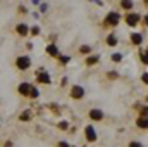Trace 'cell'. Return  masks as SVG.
<instances>
[{"label": "cell", "mask_w": 148, "mask_h": 147, "mask_svg": "<svg viewBox=\"0 0 148 147\" xmlns=\"http://www.w3.org/2000/svg\"><path fill=\"white\" fill-rule=\"evenodd\" d=\"M16 64H17V68H19V69H28V68H29V64H31V59H29V57H17Z\"/></svg>", "instance_id": "cell-1"}, {"label": "cell", "mask_w": 148, "mask_h": 147, "mask_svg": "<svg viewBox=\"0 0 148 147\" xmlns=\"http://www.w3.org/2000/svg\"><path fill=\"white\" fill-rule=\"evenodd\" d=\"M126 21H127L129 26H136L138 21H140V14H127L126 16Z\"/></svg>", "instance_id": "cell-2"}, {"label": "cell", "mask_w": 148, "mask_h": 147, "mask_svg": "<svg viewBox=\"0 0 148 147\" xmlns=\"http://www.w3.org/2000/svg\"><path fill=\"white\" fill-rule=\"evenodd\" d=\"M71 95H73L74 99H81V97L84 95V90H83V87H79V85L73 87V90H71Z\"/></svg>", "instance_id": "cell-3"}, {"label": "cell", "mask_w": 148, "mask_h": 147, "mask_svg": "<svg viewBox=\"0 0 148 147\" xmlns=\"http://www.w3.org/2000/svg\"><path fill=\"white\" fill-rule=\"evenodd\" d=\"M105 23H107V24H114V26H115V24L119 23V14H117V12H110V14L107 16V19H105Z\"/></svg>", "instance_id": "cell-4"}, {"label": "cell", "mask_w": 148, "mask_h": 147, "mask_svg": "<svg viewBox=\"0 0 148 147\" xmlns=\"http://www.w3.org/2000/svg\"><path fill=\"white\" fill-rule=\"evenodd\" d=\"M90 118H91V119H95V121H100V119L103 118V112H102V111H98V109H93V111H90Z\"/></svg>", "instance_id": "cell-5"}, {"label": "cell", "mask_w": 148, "mask_h": 147, "mask_svg": "<svg viewBox=\"0 0 148 147\" xmlns=\"http://www.w3.org/2000/svg\"><path fill=\"white\" fill-rule=\"evenodd\" d=\"M86 137H88V140H97V135H95V130H93V126H86Z\"/></svg>", "instance_id": "cell-6"}, {"label": "cell", "mask_w": 148, "mask_h": 147, "mask_svg": "<svg viewBox=\"0 0 148 147\" xmlns=\"http://www.w3.org/2000/svg\"><path fill=\"white\" fill-rule=\"evenodd\" d=\"M29 90H31V85H29V83H23V85H19V92H21L23 95H29Z\"/></svg>", "instance_id": "cell-7"}, {"label": "cell", "mask_w": 148, "mask_h": 147, "mask_svg": "<svg viewBox=\"0 0 148 147\" xmlns=\"http://www.w3.org/2000/svg\"><path fill=\"white\" fill-rule=\"evenodd\" d=\"M17 33H19L21 37H26V35H28V26H26V24H19V26H17Z\"/></svg>", "instance_id": "cell-8"}, {"label": "cell", "mask_w": 148, "mask_h": 147, "mask_svg": "<svg viewBox=\"0 0 148 147\" xmlns=\"http://www.w3.org/2000/svg\"><path fill=\"white\" fill-rule=\"evenodd\" d=\"M131 40H133V43H136V45H140V43H141V42H143V37H141V35H140V33H134V35H131Z\"/></svg>", "instance_id": "cell-9"}, {"label": "cell", "mask_w": 148, "mask_h": 147, "mask_svg": "<svg viewBox=\"0 0 148 147\" xmlns=\"http://www.w3.org/2000/svg\"><path fill=\"white\" fill-rule=\"evenodd\" d=\"M38 81H40V83H50V78H48V74L45 73H41V74H38Z\"/></svg>", "instance_id": "cell-10"}, {"label": "cell", "mask_w": 148, "mask_h": 147, "mask_svg": "<svg viewBox=\"0 0 148 147\" xmlns=\"http://www.w3.org/2000/svg\"><path fill=\"white\" fill-rule=\"evenodd\" d=\"M47 50H48V54H50V55H59V50H57V47H55V45H48V47H47Z\"/></svg>", "instance_id": "cell-11"}, {"label": "cell", "mask_w": 148, "mask_h": 147, "mask_svg": "<svg viewBox=\"0 0 148 147\" xmlns=\"http://www.w3.org/2000/svg\"><path fill=\"white\" fill-rule=\"evenodd\" d=\"M98 55H93V57H90V59H86V64H90V66H93L95 62H98Z\"/></svg>", "instance_id": "cell-12"}, {"label": "cell", "mask_w": 148, "mask_h": 147, "mask_svg": "<svg viewBox=\"0 0 148 147\" xmlns=\"http://www.w3.org/2000/svg\"><path fill=\"white\" fill-rule=\"evenodd\" d=\"M121 5H122L124 9H131V7H133V2H131V0H122Z\"/></svg>", "instance_id": "cell-13"}, {"label": "cell", "mask_w": 148, "mask_h": 147, "mask_svg": "<svg viewBox=\"0 0 148 147\" xmlns=\"http://www.w3.org/2000/svg\"><path fill=\"white\" fill-rule=\"evenodd\" d=\"M107 43H109V45H112V47H114V45H117V38L114 37V35H110V37L107 38Z\"/></svg>", "instance_id": "cell-14"}, {"label": "cell", "mask_w": 148, "mask_h": 147, "mask_svg": "<svg viewBox=\"0 0 148 147\" xmlns=\"http://www.w3.org/2000/svg\"><path fill=\"white\" fill-rule=\"evenodd\" d=\"M138 126H141V128H147V118H145V116L138 119Z\"/></svg>", "instance_id": "cell-15"}, {"label": "cell", "mask_w": 148, "mask_h": 147, "mask_svg": "<svg viewBox=\"0 0 148 147\" xmlns=\"http://www.w3.org/2000/svg\"><path fill=\"white\" fill-rule=\"evenodd\" d=\"M29 116H31V112H29V111L23 112V114H21V121H28V119H29Z\"/></svg>", "instance_id": "cell-16"}, {"label": "cell", "mask_w": 148, "mask_h": 147, "mask_svg": "<svg viewBox=\"0 0 148 147\" xmlns=\"http://www.w3.org/2000/svg\"><path fill=\"white\" fill-rule=\"evenodd\" d=\"M29 95H31V97H38V90L35 88V87H31V90H29Z\"/></svg>", "instance_id": "cell-17"}, {"label": "cell", "mask_w": 148, "mask_h": 147, "mask_svg": "<svg viewBox=\"0 0 148 147\" xmlns=\"http://www.w3.org/2000/svg\"><path fill=\"white\" fill-rule=\"evenodd\" d=\"M81 52H83V54H88V52H90V47H88V45H83V47H81Z\"/></svg>", "instance_id": "cell-18"}, {"label": "cell", "mask_w": 148, "mask_h": 147, "mask_svg": "<svg viewBox=\"0 0 148 147\" xmlns=\"http://www.w3.org/2000/svg\"><path fill=\"white\" fill-rule=\"evenodd\" d=\"M112 59H114V61H121V59H122V55H121V54H114V55H112Z\"/></svg>", "instance_id": "cell-19"}, {"label": "cell", "mask_w": 148, "mask_h": 147, "mask_svg": "<svg viewBox=\"0 0 148 147\" xmlns=\"http://www.w3.org/2000/svg\"><path fill=\"white\" fill-rule=\"evenodd\" d=\"M129 147H143V146H141L140 142H131V144H129Z\"/></svg>", "instance_id": "cell-20"}, {"label": "cell", "mask_w": 148, "mask_h": 147, "mask_svg": "<svg viewBox=\"0 0 148 147\" xmlns=\"http://www.w3.org/2000/svg\"><path fill=\"white\" fill-rule=\"evenodd\" d=\"M141 61H143V64H147V57H145V52H141Z\"/></svg>", "instance_id": "cell-21"}, {"label": "cell", "mask_w": 148, "mask_h": 147, "mask_svg": "<svg viewBox=\"0 0 148 147\" xmlns=\"http://www.w3.org/2000/svg\"><path fill=\"white\" fill-rule=\"evenodd\" d=\"M59 126H60V128H62V130H64V128H67V123H66V121H62V123H60V125H59Z\"/></svg>", "instance_id": "cell-22"}, {"label": "cell", "mask_w": 148, "mask_h": 147, "mask_svg": "<svg viewBox=\"0 0 148 147\" xmlns=\"http://www.w3.org/2000/svg\"><path fill=\"white\" fill-rule=\"evenodd\" d=\"M59 147H69V144H67V142H60V144H59Z\"/></svg>", "instance_id": "cell-23"}]
</instances>
